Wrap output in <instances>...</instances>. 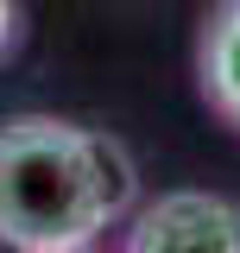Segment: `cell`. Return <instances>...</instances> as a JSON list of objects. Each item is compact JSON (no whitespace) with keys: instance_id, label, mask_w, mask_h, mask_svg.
<instances>
[{"instance_id":"2","label":"cell","mask_w":240,"mask_h":253,"mask_svg":"<svg viewBox=\"0 0 240 253\" xmlns=\"http://www.w3.org/2000/svg\"><path fill=\"white\" fill-rule=\"evenodd\" d=\"M133 253H240V209L215 190H164L126 228Z\"/></svg>"},{"instance_id":"4","label":"cell","mask_w":240,"mask_h":253,"mask_svg":"<svg viewBox=\"0 0 240 253\" xmlns=\"http://www.w3.org/2000/svg\"><path fill=\"white\" fill-rule=\"evenodd\" d=\"M13 32V0H0V38Z\"/></svg>"},{"instance_id":"3","label":"cell","mask_w":240,"mask_h":253,"mask_svg":"<svg viewBox=\"0 0 240 253\" xmlns=\"http://www.w3.org/2000/svg\"><path fill=\"white\" fill-rule=\"evenodd\" d=\"M202 95L228 126H240V0H221L202 32Z\"/></svg>"},{"instance_id":"1","label":"cell","mask_w":240,"mask_h":253,"mask_svg":"<svg viewBox=\"0 0 240 253\" xmlns=\"http://www.w3.org/2000/svg\"><path fill=\"white\" fill-rule=\"evenodd\" d=\"M133 158L114 133L13 114L0 121V241L19 253H76L133 203Z\"/></svg>"}]
</instances>
